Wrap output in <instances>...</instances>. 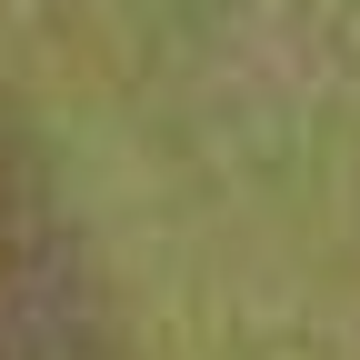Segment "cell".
Instances as JSON below:
<instances>
[{
    "instance_id": "cell-1",
    "label": "cell",
    "mask_w": 360,
    "mask_h": 360,
    "mask_svg": "<svg viewBox=\"0 0 360 360\" xmlns=\"http://www.w3.org/2000/svg\"><path fill=\"white\" fill-rule=\"evenodd\" d=\"M0 360H130L70 200L20 110L0 101Z\"/></svg>"
}]
</instances>
